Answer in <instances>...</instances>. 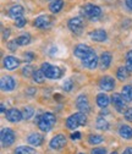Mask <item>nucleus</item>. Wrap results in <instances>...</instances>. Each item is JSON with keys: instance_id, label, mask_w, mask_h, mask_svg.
I'll return each mask as SVG.
<instances>
[{"instance_id": "obj_1", "label": "nucleus", "mask_w": 132, "mask_h": 154, "mask_svg": "<svg viewBox=\"0 0 132 154\" xmlns=\"http://www.w3.org/2000/svg\"><path fill=\"white\" fill-rule=\"evenodd\" d=\"M56 122V118L53 112H43L42 115H38L37 116V125H38L39 130L43 131V132H49L54 125Z\"/></svg>"}, {"instance_id": "obj_2", "label": "nucleus", "mask_w": 132, "mask_h": 154, "mask_svg": "<svg viewBox=\"0 0 132 154\" xmlns=\"http://www.w3.org/2000/svg\"><path fill=\"white\" fill-rule=\"evenodd\" d=\"M41 70L43 71L44 76L49 80H58L63 76V70L59 66H54L49 63H43L41 66Z\"/></svg>"}, {"instance_id": "obj_3", "label": "nucleus", "mask_w": 132, "mask_h": 154, "mask_svg": "<svg viewBox=\"0 0 132 154\" xmlns=\"http://www.w3.org/2000/svg\"><path fill=\"white\" fill-rule=\"evenodd\" d=\"M15 140H16V134H15L12 128L5 127V128L2 130V133H0V141H2L3 147H10L11 144H14Z\"/></svg>"}, {"instance_id": "obj_4", "label": "nucleus", "mask_w": 132, "mask_h": 154, "mask_svg": "<svg viewBox=\"0 0 132 154\" xmlns=\"http://www.w3.org/2000/svg\"><path fill=\"white\" fill-rule=\"evenodd\" d=\"M98 63H99V59H98V55L97 53L92 50L86 57L82 59V65L86 67V69H89V70H94L97 66H98Z\"/></svg>"}, {"instance_id": "obj_5", "label": "nucleus", "mask_w": 132, "mask_h": 154, "mask_svg": "<svg viewBox=\"0 0 132 154\" xmlns=\"http://www.w3.org/2000/svg\"><path fill=\"white\" fill-rule=\"evenodd\" d=\"M67 27L69 29L75 33V34H80L83 29V20H82V17H72L69 20V23H67Z\"/></svg>"}, {"instance_id": "obj_6", "label": "nucleus", "mask_w": 132, "mask_h": 154, "mask_svg": "<svg viewBox=\"0 0 132 154\" xmlns=\"http://www.w3.org/2000/svg\"><path fill=\"white\" fill-rule=\"evenodd\" d=\"M82 11L89 18H97L102 14V9L98 5H94V4H86V5H83Z\"/></svg>"}, {"instance_id": "obj_7", "label": "nucleus", "mask_w": 132, "mask_h": 154, "mask_svg": "<svg viewBox=\"0 0 132 154\" xmlns=\"http://www.w3.org/2000/svg\"><path fill=\"white\" fill-rule=\"evenodd\" d=\"M111 103H112V105H114V108L116 109V111H119V112H125L127 109H126V105H125V99H124V97L120 94V93H114L111 95Z\"/></svg>"}, {"instance_id": "obj_8", "label": "nucleus", "mask_w": 132, "mask_h": 154, "mask_svg": "<svg viewBox=\"0 0 132 154\" xmlns=\"http://www.w3.org/2000/svg\"><path fill=\"white\" fill-rule=\"evenodd\" d=\"M76 106L81 112L88 114L91 111V105H89V100L86 94H80L76 98Z\"/></svg>"}, {"instance_id": "obj_9", "label": "nucleus", "mask_w": 132, "mask_h": 154, "mask_svg": "<svg viewBox=\"0 0 132 154\" xmlns=\"http://www.w3.org/2000/svg\"><path fill=\"white\" fill-rule=\"evenodd\" d=\"M99 87L100 89H103L104 92H110L115 88V80L112 79L111 76H103L99 80Z\"/></svg>"}, {"instance_id": "obj_10", "label": "nucleus", "mask_w": 132, "mask_h": 154, "mask_svg": "<svg viewBox=\"0 0 132 154\" xmlns=\"http://www.w3.org/2000/svg\"><path fill=\"white\" fill-rule=\"evenodd\" d=\"M66 142H67V140H66V137H65V134L59 133V134H56L55 137H53V138L50 140L49 146H50L51 149H61V148L65 147Z\"/></svg>"}, {"instance_id": "obj_11", "label": "nucleus", "mask_w": 132, "mask_h": 154, "mask_svg": "<svg viewBox=\"0 0 132 154\" xmlns=\"http://www.w3.org/2000/svg\"><path fill=\"white\" fill-rule=\"evenodd\" d=\"M34 26L37 28H41V29H45V28H49L50 25L53 23V20H51V17L48 16V15H41L38 16L34 20Z\"/></svg>"}, {"instance_id": "obj_12", "label": "nucleus", "mask_w": 132, "mask_h": 154, "mask_svg": "<svg viewBox=\"0 0 132 154\" xmlns=\"http://www.w3.org/2000/svg\"><path fill=\"white\" fill-rule=\"evenodd\" d=\"M0 86H2V89L4 92H11L16 87V81L12 76H4V77H2Z\"/></svg>"}, {"instance_id": "obj_13", "label": "nucleus", "mask_w": 132, "mask_h": 154, "mask_svg": "<svg viewBox=\"0 0 132 154\" xmlns=\"http://www.w3.org/2000/svg\"><path fill=\"white\" fill-rule=\"evenodd\" d=\"M92 50L93 49L91 47H88L87 44H77L76 47H75V49H73V55L82 60L83 57H86Z\"/></svg>"}, {"instance_id": "obj_14", "label": "nucleus", "mask_w": 132, "mask_h": 154, "mask_svg": "<svg viewBox=\"0 0 132 154\" xmlns=\"http://www.w3.org/2000/svg\"><path fill=\"white\" fill-rule=\"evenodd\" d=\"M5 118L10 122H18V121H21L23 119L22 111H20V110L16 109V108H11L10 110H8L6 114H5Z\"/></svg>"}, {"instance_id": "obj_15", "label": "nucleus", "mask_w": 132, "mask_h": 154, "mask_svg": "<svg viewBox=\"0 0 132 154\" xmlns=\"http://www.w3.org/2000/svg\"><path fill=\"white\" fill-rule=\"evenodd\" d=\"M3 65L6 70H16L18 66H20V60L17 59V57L15 56H11V55H8L4 57V60H3Z\"/></svg>"}, {"instance_id": "obj_16", "label": "nucleus", "mask_w": 132, "mask_h": 154, "mask_svg": "<svg viewBox=\"0 0 132 154\" xmlns=\"http://www.w3.org/2000/svg\"><path fill=\"white\" fill-rule=\"evenodd\" d=\"M88 35H89V38L92 41H94V42H99V43H102V42H105L106 41V38H108V34H106V32L104 31V29H94V31H91L89 33H88Z\"/></svg>"}, {"instance_id": "obj_17", "label": "nucleus", "mask_w": 132, "mask_h": 154, "mask_svg": "<svg viewBox=\"0 0 132 154\" xmlns=\"http://www.w3.org/2000/svg\"><path fill=\"white\" fill-rule=\"evenodd\" d=\"M27 141H28V144H31V146H33V147H39V146L43 144L44 137H43V134L35 132V133H31V134H29L28 138H27Z\"/></svg>"}, {"instance_id": "obj_18", "label": "nucleus", "mask_w": 132, "mask_h": 154, "mask_svg": "<svg viewBox=\"0 0 132 154\" xmlns=\"http://www.w3.org/2000/svg\"><path fill=\"white\" fill-rule=\"evenodd\" d=\"M23 14H25V9L21 5H12L9 10V16L11 18H15V20H17V18H20V17H23Z\"/></svg>"}, {"instance_id": "obj_19", "label": "nucleus", "mask_w": 132, "mask_h": 154, "mask_svg": "<svg viewBox=\"0 0 132 154\" xmlns=\"http://www.w3.org/2000/svg\"><path fill=\"white\" fill-rule=\"evenodd\" d=\"M110 100L111 99L108 97L105 93H99L97 95V105L99 108H102V109H106L108 105H109V103H110Z\"/></svg>"}, {"instance_id": "obj_20", "label": "nucleus", "mask_w": 132, "mask_h": 154, "mask_svg": "<svg viewBox=\"0 0 132 154\" xmlns=\"http://www.w3.org/2000/svg\"><path fill=\"white\" fill-rule=\"evenodd\" d=\"M111 60H112V56H111V53L110 51H104L102 55H100V65H102V69H109L110 64H111Z\"/></svg>"}, {"instance_id": "obj_21", "label": "nucleus", "mask_w": 132, "mask_h": 154, "mask_svg": "<svg viewBox=\"0 0 132 154\" xmlns=\"http://www.w3.org/2000/svg\"><path fill=\"white\" fill-rule=\"evenodd\" d=\"M119 134L124 140H131L132 138V128L128 125H121L119 127Z\"/></svg>"}, {"instance_id": "obj_22", "label": "nucleus", "mask_w": 132, "mask_h": 154, "mask_svg": "<svg viewBox=\"0 0 132 154\" xmlns=\"http://www.w3.org/2000/svg\"><path fill=\"white\" fill-rule=\"evenodd\" d=\"M64 8V0H53V2L49 4V10L53 14H58L63 10Z\"/></svg>"}, {"instance_id": "obj_23", "label": "nucleus", "mask_w": 132, "mask_h": 154, "mask_svg": "<svg viewBox=\"0 0 132 154\" xmlns=\"http://www.w3.org/2000/svg\"><path fill=\"white\" fill-rule=\"evenodd\" d=\"M121 95L124 97L125 102H132V86H124L121 89Z\"/></svg>"}, {"instance_id": "obj_24", "label": "nucleus", "mask_w": 132, "mask_h": 154, "mask_svg": "<svg viewBox=\"0 0 132 154\" xmlns=\"http://www.w3.org/2000/svg\"><path fill=\"white\" fill-rule=\"evenodd\" d=\"M80 126V124H78V121H77V119L75 118V115L72 114L71 116H69L67 119H66V127L69 128V130H75V128H77Z\"/></svg>"}, {"instance_id": "obj_25", "label": "nucleus", "mask_w": 132, "mask_h": 154, "mask_svg": "<svg viewBox=\"0 0 132 154\" xmlns=\"http://www.w3.org/2000/svg\"><path fill=\"white\" fill-rule=\"evenodd\" d=\"M16 43L18 44V45H27V44H29L31 43V34L29 33H26V34H22V35H20V37H17L16 38Z\"/></svg>"}, {"instance_id": "obj_26", "label": "nucleus", "mask_w": 132, "mask_h": 154, "mask_svg": "<svg viewBox=\"0 0 132 154\" xmlns=\"http://www.w3.org/2000/svg\"><path fill=\"white\" fill-rule=\"evenodd\" d=\"M15 154H37L35 150L32 147L28 146H21L15 149Z\"/></svg>"}, {"instance_id": "obj_27", "label": "nucleus", "mask_w": 132, "mask_h": 154, "mask_svg": "<svg viewBox=\"0 0 132 154\" xmlns=\"http://www.w3.org/2000/svg\"><path fill=\"white\" fill-rule=\"evenodd\" d=\"M96 127H97L98 130H100V131H106V130L109 128V122H108L103 116H100V118H98L97 121H96Z\"/></svg>"}, {"instance_id": "obj_28", "label": "nucleus", "mask_w": 132, "mask_h": 154, "mask_svg": "<svg viewBox=\"0 0 132 154\" xmlns=\"http://www.w3.org/2000/svg\"><path fill=\"white\" fill-rule=\"evenodd\" d=\"M128 70H127V67L126 66H120L119 69H118V71H116V76H118V79L120 80V81H124V80H126L127 77H128Z\"/></svg>"}, {"instance_id": "obj_29", "label": "nucleus", "mask_w": 132, "mask_h": 154, "mask_svg": "<svg viewBox=\"0 0 132 154\" xmlns=\"http://www.w3.org/2000/svg\"><path fill=\"white\" fill-rule=\"evenodd\" d=\"M32 77H33V81H34L35 83H43L44 80L47 79V77L44 76V73H43L42 70H35Z\"/></svg>"}, {"instance_id": "obj_30", "label": "nucleus", "mask_w": 132, "mask_h": 154, "mask_svg": "<svg viewBox=\"0 0 132 154\" xmlns=\"http://www.w3.org/2000/svg\"><path fill=\"white\" fill-rule=\"evenodd\" d=\"M103 137L100 136V134H89V137H88V143L89 144H100L103 142Z\"/></svg>"}, {"instance_id": "obj_31", "label": "nucleus", "mask_w": 132, "mask_h": 154, "mask_svg": "<svg viewBox=\"0 0 132 154\" xmlns=\"http://www.w3.org/2000/svg\"><path fill=\"white\" fill-rule=\"evenodd\" d=\"M34 115V109L32 106H25L22 109V116H23V120H29L32 116Z\"/></svg>"}, {"instance_id": "obj_32", "label": "nucleus", "mask_w": 132, "mask_h": 154, "mask_svg": "<svg viewBox=\"0 0 132 154\" xmlns=\"http://www.w3.org/2000/svg\"><path fill=\"white\" fill-rule=\"evenodd\" d=\"M73 115H75V118L77 119V121H78L80 126H84V125L87 124V114L78 111V112H75Z\"/></svg>"}, {"instance_id": "obj_33", "label": "nucleus", "mask_w": 132, "mask_h": 154, "mask_svg": "<svg viewBox=\"0 0 132 154\" xmlns=\"http://www.w3.org/2000/svg\"><path fill=\"white\" fill-rule=\"evenodd\" d=\"M34 69H33V66H31V65H26L23 69H22V75L25 76V77H29V76H33V73H34Z\"/></svg>"}, {"instance_id": "obj_34", "label": "nucleus", "mask_w": 132, "mask_h": 154, "mask_svg": "<svg viewBox=\"0 0 132 154\" xmlns=\"http://www.w3.org/2000/svg\"><path fill=\"white\" fill-rule=\"evenodd\" d=\"M72 87H73L72 80H65V82L63 83V89H64L65 92H70V91L72 89Z\"/></svg>"}, {"instance_id": "obj_35", "label": "nucleus", "mask_w": 132, "mask_h": 154, "mask_svg": "<svg viewBox=\"0 0 132 154\" xmlns=\"http://www.w3.org/2000/svg\"><path fill=\"white\" fill-rule=\"evenodd\" d=\"M26 18L25 17H20V18H17L16 20V22H15V25H16V27H18V28H23L25 27V25H26Z\"/></svg>"}, {"instance_id": "obj_36", "label": "nucleus", "mask_w": 132, "mask_h": 154, "mask_svg": "<svg viewBox=\"0 0 132 154\" xmlns=\"http://www.w3.org/2000/svg\"><path fill=\"white\" fill-rule=\"evenodd\" d=\"M25 61L26 63H31V61H33L34 60V53H32V51H27V53H25Z\"/></svg>"}, {"instance_id": "obj_37", "label": "nucleus", "mask_w": 132, "mask_h": 154, "mask_svg": "<svg viewBox=\"0 0 132 154\" xmlns=\"http://www.w3.org/2000/svg\"><path fill=\"white\" fill-rule=\"evenodd\" d=\"M91 154H106V149L105 148H102V147H97V148L92 149Z\"/></svg>"}, {"instance_id": "obj_38", "label": "nucleus", "mask_w": 132, "mask_h": 154, "mask_svg": "<svg viewBox=\"0 0 132 154\" xmlns=\"http://www.w3.org/2000/svg\"><path fill=\"white\" fill-rule=\"evenodd\" d=\"M124 116H125V119H126L127 121L132 122V108H128V109L124 112Z\"/></svg>"}, {"instance_id": "obj_39", "label": "nucleus", "mask_w": 132, "mask_h": 154, "mask_svg": "<svg viewBox=\"0 0 132 154\" xmlns=\"http://www.w3.org/2000/svg\"><path fill=\"white\" fill-rule=\"evenodd\" d=\"M17 43H16V41L14 39V41H10L9 43H8V48H9V50H11V51H15L16 49H17Z\"/></svg>"}, {"instance_id": "obj_40", "label": "nucleus", "mask_w": 132, "mask_h": 154, "mask_svg": "<svg viewBox=\"0 0 132 154\" xmlns=\"http://www.w3.org/2000/svg\"><path fill=\"white\" fill-rule=\"evenodd\" d=\"M81 138V133L80 132H73L71 133V140H80Z\"/></svg>"}, {"instance_id": "obj_41", "label": "nucleus", "mask_w": 132, "mask_h": 154, "mask_svg": "<svg viewBox=\"0 0 132 154\" xmlns=\"http://www.w3.org/2000/svg\"><path fill=\"white\" fill-rule=\"evenodd\" d=\"M9 35H10V29H9V28L3 29V38H4V39H8Z\"/></svg>"}, {"instance_id": "obj_42", "label": "nucleus", "mask_w": 132, "mask_h": 154, "mask_svg": "<svg viewBox=\"0 0 132 154\" xmlns=\"http://www.w3.org/2000/svg\"><path fill=\"white\" fill-rule=\"evenodd\" d=\"M126 67H127V70H128L130 72H132V60H127V63H126Z\"/></svg>"}, {"instance_id": "obj_43", "label": "nucleus", "mask_w": 132, "mask_h": 154, "mask_svg": "<svg viewBox=\"0 0 132 154\" xmlns=\"http://www.w3.org/2000/svg\"><path fill=\"white\" fill-rule=\"evenodd\" d=\"M126 59L127 60H132V50H130V51L126 53Z\"/></svg>"}, {"instance_id": "obj_44", "label": "nucleus", "mask_w": 132, "mask_h": 154, "mask_svg": "<svg viewBox=\"0 0 132 154\" xmlns=\"http://www.w3.org/2000/svg\"><path fill=\"white\" fill-rule=\"evenodd\" d=\"M126 6L132 11V0H126Z\"/></svg>"}, {"instance_id": "obj_45", "label": "nucleus", "mask_w": 132, "mask_h": 154, "mask_svg": "<svg viewBox=\"0 0 132 154\" xmlns=\"http://www.w3.org/2000/svg\"><path fill=\"white\" fill-rule=\"evenodd\" d=\"M122 154H132V148H131V147L126 148V149L124 150V153H122Z\"/></svg>"}, {"instance_id": "obj_46", "label": "nucleus", "mask_w": 132, "mask_h": 154, "mask_svg": "<svg viewBox=\"0 0 132 154\" xmlns=\"http://www.w3.org/2000/svg\"><path fill=\"white\" fill-rule=\"evenodd\" d=\"M0 108H2V114H6V110H5V104L4 103H2V105H0Z\"/></svg>"}, {"instance_id": "obj_47", "label": "nucleus", "mask_w": 132, "mask_h": 154, "mask_svg": "<svg viewBox=\"0 0 132 154\" xmlns=\"http://www.w3.org/2000/svg\"><path fill=\"white\" fill-rule=\"evenodd\" d=\"M33 93H35V89H34V88H31V89L27 91V94H29V95H32Z\"/></svg>"}, {"instance_id": "obj_48", "label": "nucleus", "mask_w": 132, "mask_h": 154, "mask_svg": "<svg viewBox=\"0 0 132 154\" xmlns=\"http://www.w3.org/2000/svg\"><path fill=\"white\" fill-rule=\"evenodd\" d=\"M110 154H119L118 152H112V153H110Z\"/></svg>"}, {"instance_id": "obj_49", "label": "nucleus", "mask_w": 132, "mask_h": 154, "mask_svg": "<svg viewBox=\"0 0 132 154\" xmlns=\"http://www.w3.org/2000/svg\"><path fill=\"white\" fill-rule=\"evenodd\" d=\"M80 154H82V153H80Z\"/></svg>"}]
</instances>
